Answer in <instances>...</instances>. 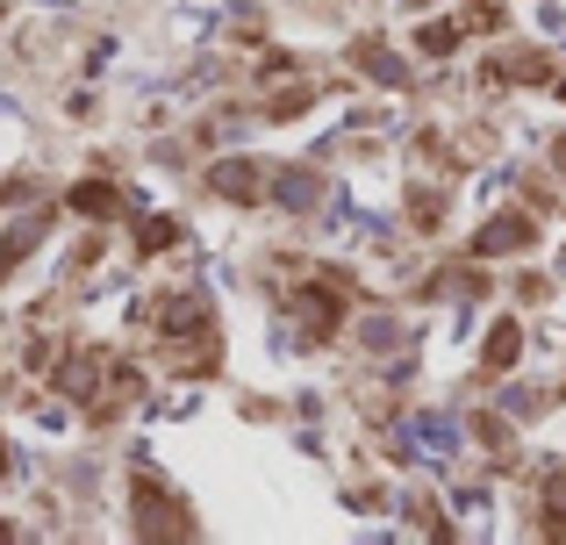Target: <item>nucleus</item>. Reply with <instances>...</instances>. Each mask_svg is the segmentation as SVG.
Wrapping results in <instances>:
<instances>
[{"label":"nucleus","mask_w":566,"mask_h":545,"mask_svg":"<svg viewBox=\"0 0 566 545\" xmlns=\"http://www.w3.org/2000/svg\"><path fill=\"white\" fill-rule=\"evenodd\" d=\"M0 467H8V452H0Z\"/></svg>","instance_id":"1a4fd4ad"},{"label":"nucleus","mask_w":566,"mask_h":545,"mask_svg":"<svg viewBox=\"0 0 566 545\" xmlns=\"http://www.w3.org/2000/svg\"><path fill=\"white\" fill-rule=\"evenodd\" d=\"M516 352H524V331H516V323H495V331H488V374L516 366Z\"/></svg>","instance_id":"20e7f679"},{"label":"nucleus","mask_w":566,"mask_h":545,"mask_svg":"<svg viewBox=\"0 0 566 545\" xmlns=\"http://www.w3.org/2000/svg\"><path fill=\"white\" fill-rule=\"evenodd\" d=\"M172 238H180V230H172V223H166V216H151V223H144V230H137V244H144V252H166V244H172Z\"/></svg>","instance_id":"0eeeda50"},{"label":"nucleus","mask_w":566,"mask_h":545,"mask_svg":"<svg viewBox=\"0 0 566 545\" xmlns=\"http://www.w3.org/2000/svg\"><path fill=\"white\" fill-rule=\"evenodd\" d=\"M216 195H230V201H259V195H265L259 166H251V158H222V166H216Z\"/></svg>","instance_id":"7ed1b4c3"},{"label":"nucleus","mask_w":566,"mask_h":545,"mask_svg":"<svg viewBox=\"0 0 566 545\" xmlns=\"http://www.w3.org/2000/svg\"><path fill=\"white\" fill-rule=\"evenodd\" d=\"M538 238V223L531 216H495V223L473 238V259H495V252H516V244H531Z\"/></svg>","instance_id":"f03ea898"},{"label":"nucleus","mask_w":566,"mask_h":545,"mask_svg":"<svg viewBox=\"0 0 566 545\" xmlns=\"http://www.w3.org/2000/svg\"><path fill=\"white\" fill-rule=\"evenodd\" d=\"M545 532H553V538H566V474H553V481H545Z\"/></svg>","instance_id":"39448f33"},{"label":"nucleus","mask_w":566,"mask_h":545,"mask_svg":"<svg viewBox=\"0 0 566 545\" xmlns=\"http://www.w3.org/2000/svg\"><path fill=\"white\" fill-rule=\"evenodd\" d=\"M65 201H72L80 216H108V209H115V187H72Z\"/></svg>","instance_id":"423d86ee"},{"label":"nucleus","mask_w":566,"mask_h":545,"mask_svg":"<svg viewBox=\"0 0 566 545\" xmlns=\"http://www.w3.org/2000/svg\"><path fill=\"white\" fill-rule=\"evenodd\" d=\"M553 158H559V172H566V137H559V144H553Z\"/></svg>","instance_id":"6e6552de"},{"label":"nucleus","mask_w":566,"mask_h":545,"mask_svg":"<svg viewBox=\"0 0 566 545\" xmlns=\"http://www.w3.org/2000/svg\"><path fill=\"white\" fill-rule=\"evenodd\" d=\"M559 94H566V80H559Z\"/></svg>","instance_id":"9d476101"},{"label":"nucleus","mask_w":566,"mask_h":545,"mask_svg":"<svg viewBox=\"0 0 566 545\" xmlns=\"http://www.w3.org/2000/svg\"><path fill=\"white\" fill-rule=\"evenodd\" d=\"M137 532L144 538H172V532H193V524H187V510L172 503V495H158L151 481H137Z\"/></svg>","instance_id":"f257e3e1"}]
</instances>
